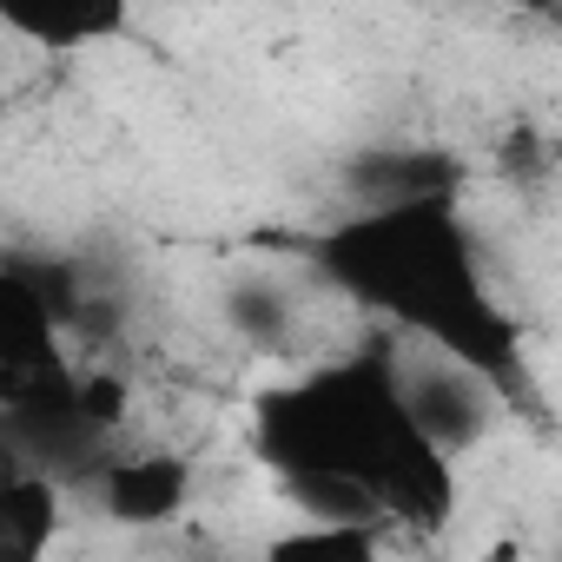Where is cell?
<instances>
[{
    "instance_id": "6da1fadb",
    "label": "cell",
    "mask_w": 562,
    "mask_h": 562,
    "mask_svg": "<svg viewBox=\"0 0 562 562\" xmlns=\"http://www.w3.org/2000/svg\"><path fill=\"white\" fill-rule=\"evenodd\" d=\"M258 457L305 516L404 522L424 536L457 516V457L404 404L397 331L265 391Z\"/></svg>"
},
{
    "instance_id": "7a4b0ae2",
    "label": "cell",
    "mask_w": 562,
    "mask_h": 562,
    "mask_svg": "<svg viewBox=\"0 0 562 562\" xmlns=\"http://www.w3.org/2000/svg\"><path fill=\"white\" fill-rule=\"evenodd\" d=\"M312 271L351 305H364L384 331L476 364L509 397V411L529 404L522 325L496 299L457 199L358 205L312 238Z\"/></svg>"
},
{
    "instance_id": "3957f363",
    "label": "cell",
    "mask_w": 562,
    "mask_h": 562,
    "mask_svg": "<svg viewBox=\"0 0 562 562\" xmlns=\"http://www.w3.org/2000/svg\"><path fill=\"white\" fill-rule=\"evenodd\" d=\"M397 384H404L411 417H417L450 457L476 450V443L496 430V417L509 411V397H503L476 364H463V358H450V351H437V345H417V338H397Z\"/></svg>"
},
{
    "instance_id": "277c9868",
    "label": "cell",
    "mask_w": 562,
    "mask_h": 562,
    "mask_svg": "<svg viewBox=\"0 0 562 562\" xmlns=\"http://www.w3.org/2000/svg\"><path fill=\"white\" fill-rule=\"evenodd\" d=\"M192 463L172 450H120L100 463L93 476V503L106 509V522L120 529H159L172 516L192 509Z\"/></svg>"
},
{
    "instance_id": "5b68a950",
    "label": "cell",
    "mask_w": 562,
    "mask_h": 562,
    "mask_svg": "<svg viewBox=\"0 0 562 562\" xmlns=\"http://www.w3.org/2000/svg\"><path fill=\"white\" fill-rule=\"evenodd\" d=\"M345 192L358 205H411V199H457L463 159L443 146H364L345 159Z\"/></svg>"
},
{
    "instance_id": "8992f818",
    "label": "cell",
    "mask_w": 562,
    "mask_h": 562,
    "mask_svg": "<svg viewBox=\"0 0 562 562\" xmlns=\"http://www.w3.org/2000/svg\"><path fill=\"white\" fill-rule=\"evenodd\" d=\"M0 21L8 34H21L27 47L47 54H87L126 34L133 0H0Z\"/></svg>"
},
{
    "instance_id": "52a82bcc",
    "label": "cell",
    "mask_w": 562,
    "mask_h": 562,
    "mask_svg": "<svg viewBox=\"0 0 562 562\" xmlns=\"http://www.w3.org/2000/svg\"><path fill=\"white\" fill-rule=\"evenodd\" d=\"M60 476L27 463V457H8V476H0V549L21 555V562H41L60 536Z\"/></svg>"
},
{
    "instance_id": "ba28073f",
    "label": "cell",
    "mask_w": 562,
    "mask_h": 562,
    "mask_svg": "<svg viewBox=\"0 0 562 562\" xmlns=\"http://www.w3.org/2000/svg\"><path fill=\"white\" fill-rule=\"evenodd\" d=\"M218 318L238 345L251 351H292L299 345V299L265 271H245L218 292Z\"/></svg>"
},
{
    "instance_id": "9c48e42d",
    "label": "cell",
    "mask_w": 562,
    "mask_h": 562,
    "mask_svg": "<svg viewBox=\"0 0 562 562\" xmlns=\"http://www.w3.org/2000/svg\"><path fill=\"white\" fill-rule=\"evenodd\" d=\"M378 549H384V522H338V516H312L305 529L265 542V555L278 562H371Z\"/></svg>"
},
{
    "instance_id": "30bf717a",
    "label": "cell",
    "mask_w": 562,
    "mask_h": 562,
    "mask_svg": "<svg viewBox=\"0 0 562 562\" xmlns=\"http://www.w3.org/2000/svg\"><path fill=\"white\" fill-rule=\"evenodd\" d=\"M80 417L100 437H120L126 417H133V384L120 371H80Z\"/></svg>"
},
{
    "instance_id": "8fae6325",
    "label": "cell",
    "mask_w": 562,
    "mask_h": 562,
    "mask_svg": "<svg viewBox=\"0 0 562 562\" xmlns=\"http://www.w3.org/2000/svg\"><path fill=\"white\" fill-rule=\"evenodd\" d=\"M496 159H503V172L509 179H542L549 172V159H555V146H549V133L542 126H509L503 139H496Z\"/></svg>"
},
{
    "instance_id": "7c38bea8",
    "label": "cell",
    "mask_w": 562,
    "mask_h": 562,
    "mask_svg": "<svg viewBox=\"0 0 562 562\" xmlns=\"http://www.w3.org/2000/svg\"><path fill=\"white\" fill-rule=\"evenodd\" d=\"M496 8H509V14H536V21H555V14H562V0H496Z\"/></svg>"
}]
</instances>
